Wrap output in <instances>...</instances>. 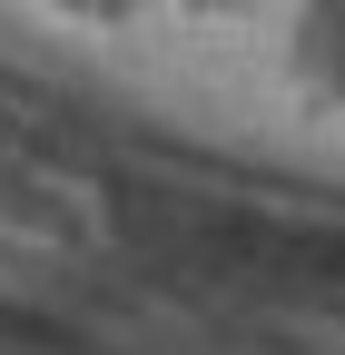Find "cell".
<instances>
[{"instance_id": "6da1fadb", "label": "cell", "mask_w": 345, "mask_h": 355, "mask_svg": "<svg viewBox=\"0 0 345 355\" xmlns=\"http://www.w3.org/2000/svg\"><path fill=\"white\" fill-rule=\"evenodd\" d=\"M306 40H316V60H326V69H345V0H316Z\"/></svg>"}, {"instance_id": "7a4b0ae2", "label": "cell", "mask_w": 345, "mask_h": 355, "mask_svg": "<svg viewBox=\"0 0 345 355\" xmlns=\"http://www.w3.org/2000/svg\"><path fill=\"white\" fill-rule=\"evenodd\" d=\"M79 10H118V0H79Z\"/></svg>"}]
</instances>
